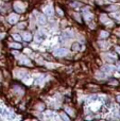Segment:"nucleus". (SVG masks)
Returning a JSON list of instances; mask_svg holds the SVG:
<instances>
[{
    "instance_id": "1",
    "label": "nucleus",
    "mask_w": 120,
    "mask_h": 121,
    "mask_svg": "<svg viewBox=\"0 0 120 121\" xmlns=\"http://www.w3.org/2000/svg\"><path fill=\"white\" fill-rule=\"evenodd\" d=\"M83 18L84 20L86 21V23H89V22H93L95 20V14L91 12V9L86 6V8H83Z\"/></svg>"
},
{
    "instance_id": "2",
    "label": "nucleus",
    "mask_w": 120,
    "mask_h": 121,
    "mask_svg": "<svg viewBox=\"0 0 120 121\" xmlns=\"http://www.w3.org/2000/svg\"><path fill=\"white\" fill-rule=\"evenodd\" d=\"M13 8H14V10L16 11L18 14H22V13H25L26 10H27L26 3L23 1H21V0H16V1L14 2V4H13Z\"/></svg>"
},
{
    "instance_id": "3",
    "label": "nucleus",
    "mask_w": 120,
    "mask_h": 121,
    "mask_svg": "<svg viewBox=\"0 0 120 121\" xmlns=\"http://www.w3.org/2000/svg\"><path fill=\"white\" fill-rule=\"evenodd\" d=\"M99 20H100V22L104 26H111V22H113L111 17L108 16L107 14H105V13H101V14H100Z\"/></svg>"
},
{
    "instance_id": "4",
    "label": "nucleus",
    "mask_w": 120,
    "mask_h": 121,
    "mask_svg": "<svg viewBox=\"0 0 120 121\" xmlns=\"http://www.w3.org/2000/svg\"><path fill=\"white\" fill-rule=\"evenodd\" d=\"M69 53V50L67 48H57L56 50L54 51V55L59 57H65L68 55Z\"/></svg>"
},
{
    "instance_id": "5",
    "label": "nucleus",
    "mask_w": 120,
    "mask_h": 121,
    "mask_svg": "<svg viewBox=\"0 0 120 121\" xmlns=\"http://www.w3.org/2000/svg\"><path fill=\"white\" fill-rule=\"evenodd\" d=\"M6 19H8V22L10 23V25H16V23L18 22L19 15L16 14V13H11V14H9Z\"/></svg>"
},
{
    "instance_id": "6",
    "label": "nucleus",
    "mask_w": 120,
    "mask_h": 121,
    "mask_svg": "<svg viewBox=\"0 0 120 121\" xmlns=\"http://www.w3.org/2000/svg\"><path fill=\"white\" fill-rule=\"evenodd\" d=\"M100 70H102L104 73H106V74H110V73L114 72V71L116 70V68H115L114 66H112V64H106V65H103V66H101Z\"/></svg>"
},
{
    "instance_id": "7",
    "label": "nucleus",
    "mask_w": 120,
    "mask_h": 121,
    "mask_svg": "<svg viewBox=\"0 0 120 121\" xmlns=\"http://www.w3.org/2000/svg\"><path fill=\"white\" fill-rule=\"evenodd\" d=\"M74 36V33L72 30L70 29H67L65 30V31H63V33H62V42H64L65 39H69V38H72Z\"/></svg>"
},
{
    "instance_id": "8",
    "label": "nucleus",
    "mask_w": 120,
    "mask_h": 121,
    "mask_svg": "<svg viewBox=\"0 0 120 121\" xmlns=\"http://www.w3.org/2000/svg\"><path fill=\"white\" fill-rule=\"evenodd\" d=\"M98 47L100 49H102V50H108L111 47V44L106 39H100L98 42Z\"/></svg>"
},
{
    "instance_id": "9",
    "label": "nucleus",
    "mask_w": 120,
    "mask_h": 121,
    "mask_svg": "<svg viewBox=\"0 0 120 121\" xmlns=\"http://www.w3.org/2000/svg\"><path fill=\"white\" fill-rule=\"evenodd\" d=\"M12 89H13V91H14L18 97H21V96H23V95H25V89H23L20 85H17V84H16V85L13 86Z\"/></svg>"
},
{
    "instance_id": "10",
    "label": "nucleus",
    "mask_w": 120,
    "mask_h": 121,
    "mask_svg": "<svg viewBox=\"0 0 120 121\" xmlns=\"http://www.w3.org/2000/svg\"><path fill=\"white\" fill-rule=\"evenodd\" d=\"M19 64L22 65V66H28V67H32L33 66V63L31 62V60L28 59L27 56H21L19 60Z\"/></svg>"
},
{
    "instance_id": "11",
    "label": "nucleus",
    "mask_w": 120,
    "mask_h": 121,
    "mask_svg": "<svg viewBox=\"0 0 120 121\" xmlns=\"http://www.w3.org/2000/svg\"><path fill=\"white\" fill-rule=\"evenodd\" d=\"M21 37H22L23 40H26L27 43H30L32 39H33V35L30 31H23L22 34H21Z\"/></svg>"
},
{
    "instance_id": "12",
    "label": "nucleus",
    "mask_w": 120,
    "mask_h": 121,
    "mask_svg": "<svg viewBox=\"0 0 120 121\" xmlns=\"http://www.w3.org/2000/svg\"><path fill=\"white\" fill-rule=\"evenodd\" d=\"M85 88H87L88 90H93V91H97V90L101 89V86L98 84H94V83H88L87 85H85Z\"/></svg>"
},
{
    "instance_id": "13",
    "label": "nucleus",
    "mask_w": 120,
    "mask_h": 121,
    "mask_svg": "<svg viewBox=\"0 0 120 121\" xmlns=\"http://www.w3.org/2000/svg\"><path fill=\"white\" fill-rule=\"evenodd\" d=\"M36 21H37L38 23H39L40 26H44L47 23V16L45 14H38L37 15V19H36Z\"/></svg>"
},
{
    "instance_id": "14",
    "label": "nucleus",
    "mask_w": 120,
    "mask_h": 121,
    "mask_svg": "<svg viewBox=\"0 0 120 121\" xmlns=\"http://www.w3.org/2000/svg\"><path fill=\"white\" fill-rule=\"evenodd\" d=\"M44 14L46 16H52L54 14V8H53V5H47L44 9Z\"/></svg>"
},
{
    "instance_id": "15",
    "label": "nucleus",
    "mask_w": 120,
    "mask_h": 121,
    "mask_svg": "<svg viewBox=\"0 0 120 121\" xmlns=\"http://www.w3.org/2000/svg\"><path fill=\"white\" fill-rule=\"evenodd\" d=\"M111 36V33L107 30H100L99 31V38L100 39H107Z\"/></svg>"
},
{
    "instance_id": "16",
    "label": "nucleus",
    "mask_w": 120,
    "mask_h": 121,
    "mask_svg": "<svg viewBox=\"0 0 120 121\" xmlns=\"http://www.w3.org/2000/svg\"><path fill=\"white\" fill-rule=\"evenodd\" d=\"M8 46H9V48L14 49V50H20V49L22 48L21 44H20V43H18V42H15V43H9Z\"/></svg>"
},
{
    "instance_id": "17",
    "label": "nucleus",
    "mask_w": 120,
    "mask_h": 121,
    "mask_svg": "<svg viewBox=\"0 0 120 121\" xmlns=\"http://www.w3.org/2000/svg\"><path fill=\"white\" fill-rule=\"evenodd\" d=\"M106 11H112V12H115V11H119L120 10V5L119 4H111V5H106L105 8Z\"/></svg>"
},
{
    "instance_id": "18",
    "label": "nucleus",
    "mask_w": 120,
    "mask_h": 121,
    "mask_svg": "<svg viewBox=\"0 0 120 121\" xmlns=\"http://www.w3.org/2000/svg\"><path fill=\"white\" fill-rule=\"evenodd\" d=\"M16 72H17L16 78H18V79H22V78H25L26 75H27V71L23 70V69H18Z\"/></svg>"
},
{
    "instance_id": "19",
    "label": "nucleus",
    "mask_w": 120,
    "mask_h": 121,
    "mask_svg": "<svg viewBox=\"0 0 120 121\" xmlns=\"http://www.w3.org/2000/svg\"><path fill=\"white\" fill-rule=\"evenodd\" d=\"M72 18L74 19V20L77 21L78 23H80V25H82V17H81V15L79 14V13H72Z\"/></svg>"
},
{
    "instance_id": "20",
    "label": "nucleus",
    "mask_w": 120,
    "mask_h": 121,
    "mask_svg": "<svg viewBox=\"0 0 120 121\" xmlns=\"http://www.w3.org/2000/svg\"><path fill=\"white\" fill-rule=\"evenodd\" d=\"M65 112H66V113H67L69 116H71L72 118L76 117V112H74V109H72V107L66 106V107H65Z\"/></svg>"
},
{
    "instance_id": "21",
    "label": "nucleus",
    "mask_w": 120,
    "mask_h": 121,
    "mask_svg": "<svg viewBox=\"0 0 120 121\" xmlns=\"http://www.w3.org/2000/svg\"><path fill=\"white\" fill-rule=\"evenodd\" d=\"M110 17H111V18H113V19H115V20H120V12L115 11V12L111 13Z\"/></svg>"
},
{
    "instance_id": "22",
    "label": "nucleus",
    "mask_w": 120,
    "mask_h": 121,
    "mask_svg": "<svg viewBox=\"0 0 120 121\" xmlns=\"http://www.w3.org/2000/svg\"><path fill=\"white\" fill-rule=\"evenodd\" d=\"M96 78H97V79H105L106 73H104L102 70H98L97 72H96Z\"/></svg>"
},
{
    "instance_id": "23",
    "label": "nucleus",
    "mask_w": 120,
    "mask_h": 121,
    "mask_svg": "<svg viewBox=\"0 0 120 121\" xmlns=\"http://www.w3.org/2000/svg\"><path fill=\"white\" fill-rule=\"evenodd\" d=\"M82 5H83V3H82V2H80V1H72V2H70V6H72V8H74V9L81 8Z\"/></svg>"
},
{
    "instance_id": "24",
    "label": "nucleus",
    "mask_w": 120,
    "mask_h": 121,
    "mask_svg": "<svg viewBox=\"0 0 120 121\" xmlns=\"http://www.w3.org/2000/svg\"><path fill=\"white\" fill-rule=\"evenodd\" d=\"M12 37L14 38V40H15V42H18V43H20L21 40H22V37H21V35H20V34L14 33V34H12Z\"/></svg>"
},
{
    "instance_id": "25",
    "label": "nucleus",
    "mask_w": 120,
    "mask_h": 121,
    "mask_svg": "<svg viewBox=\"0 0 120 121\" xmlns=\"http://www.w3.org/2000/svg\"><path fill=\"white\" fill-rule=\"evenodd\" d=\"M27 26H28V23L26 21H22V22H18L17 28H18V30H25L27 28Z\"/></svg>"
},
{
    "instance_id": "26",
    "label": "nucleus",
    "mask_w": 120,
    "mask_h": 121,
    "mask_svg": "<svg viewBox=\"0 0 120 121\" xmlns=\"http://www.w3.org/2000/svg\"><path fill=\"white\" fill-rule=\"evenodd\" d=\"M80 47H81L80 44H78V43H74V44H72L71 49H72V51H74V52H78V51H80Z\"/></svg>"
},
{
    "instance_id": "27",
    "label": "nucleus",
    "mask_w": 120,
    "mask_h": 121,
    "mask_svg": "<svg viewBox=\"0 0 120 121\" xmlns=\"http://www.w3.org/2000/svg\"><path fill=\"white\" fill-rule=\"evenodd\" d=\"M107 84H108L110 86H115V87H117V86H119L120 82H118L117 80H115V79H113V80H111V81L108 82Z\"/></svg>"
},
{
    "instance_id": "28",
    "label": "nucleus",
    "mask_w": 120,
    "mask_h": 121,
    "mask_svg": "<svg viewBox=\"0 0 120 121\" xmlns=\"http://www.w3.org/2000/svg\"><path fill=\"white\" fill-rule=\"evenodd\" d=\"M35 108L37 109V111H43V109H45V104L43 102H38L37 104L35 105Z\"/></svg>"
},
{
    "instance_id": "29",
    "label": "nucleus",
    "mask_w": 120,
    "mask_h": 121,
    "mask_svg": "<svg viewBox=\"0 0 120 121\" xmlns=\"http://www.w3.org/2000/svg\"><path fill=\"white\" fill-rule=\"evenodd\" d=\"M55 12L57 13V15H59V16H61V17L64 16V12H63V10H62V9H60V6H56V8H55Z\"/></svg>"
},
{
    "instance_id": "30",
    "label": "nucleus",
    "mask_w": 120,
    "mask_h": 121,
    "mask_svg": "<svg viewBox=\"0 0 120 121\" xmlns=\"http://www.w3.org/2000/svg\"><path fill=\"white\" fill-rule=\"evenodd\" d=\"M66 116H67V115H66V113H65V112H63V113H61V119H64V120H69L70 118H69V117H66Z\"/></svg>"
},
{
    "instance_id": "31",
    "label": "nucleus",
    "mask_w": 120,
    "mask_h": 121,
    "mask_svg": "<svg viewBox=\"0 0 120 121\" xmlns=\"http://www.w3.org/2000/svg\"><path fill=\"white\" fill-rule=\"evenodd\" d=\"M115 52L116 54H120V46H115Z\"/></svg>"
},
{
    "instance_id": "32",
    "label": "nucleus",
    "mask_w": 120,
    "mask_h": 121,
    "mask_svg": "<svg viewBox=\"0 0 120 121\" xmlns=\"http://www.w3.org/2000/svg\"><path fill=\"white\" fill-rule=\"evenodd\" d=\"M12 54H14L16 57H18V56H19V52H18V51H13Z\"/></svg>"
},
{
    "instance_id": "33",
    "label": "nucleus",
    "mask_w": 120,
    "mask_h": 121,
    "mask_svg": "<svg viewBox=\"0 0 120 121\" xmlns=\"http://www.w3.org/2000/svg\"><path fill=\"white\" fill-rule=\"evenodd\" d=\"M3 37H4V33H0V40H2V39H3Z\"/></svg>"
},
{
    "instance_id": "34",
    "label": "nucleus",
    "mask_w": 120,
    "mask_h": 121,
    "mask_svg": "<svg viewBox=\"0 0 120 121\" xmlns=\"http://www.w3.org/2000/svg\"><path fill=\"white\" fill-rule=\"evenodd\" d=\"M116 100H117V102H119V103H120V95H118V96L116 97Z\"/></svg>"
},
{
    "instance_id": "35",
    "label": "nucleus",
    "mask_w": 120,
    "mask_h": 121,
    "mask_svg": "<svg viewBox=\"0 0 120 121\" xmlns=\"http://www.w3.org/2000/svg\"><path fill=\"white\" fill-rule=\"evenodd\" d=\"M111 1H113V2H116V1H117V0H111Z\"/></svg>"
},
{
    "instance_id": "36",
    "label": "nucleus",
    "mask_w": 120,
    "mask_h": 121,
    "mask_svg": "<svg viewBox=\"0 0 120 121\" xmlns=\"http://www.w3.org/2000/svg\"><path fill=\"white\" fill-rule=\"evenodd\" d=\"M3 1H11V0H3Z\"/></svg>"
},
{
    "instance_id": "37",
    "label": "nucleus",
    "mask_w": 120,
    "mask_h": 121,
    "mask_svg": "<svg viewBox=\"0 0 120 121\" xmlns=\"http://www.w3.org/2000/svg\"><path fill=\"white\" fill-rule=\"evenodd\" d=\"M118 36H119V37H120V33H118Z\"/></svg>"
},
{
    "instance_id": "38",
    "label": "nucleus",
    "mask_w": 120,
    "mask_h": 121,
    "mask_svg": "<svg viewBox=\"0 0 120 121\" xmlns=\"http://www.w3.org/2000/svg\"><path fill=\"white\" fill-rule=\"evenodd\" d=\"M119 31H120V29H119Z\"/></svg>"
}]
</instances>
